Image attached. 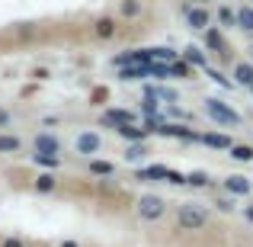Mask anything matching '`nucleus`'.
<instances>
[{"instance_id": "obj_9", "label": "nucleus", "mask_w": 253, "mask_h": 247, "mask_svg": "<svg viewBox=\"0 0 253 247\" xmlns=\"http://www.w3.org/2000/svg\"><path fill=\"white\" fill-rule=\"evenodd\" d=\"M36 151L39 154H61V142L55 135H36Z\"/></svg>"}, {"instance_id": "obj_34", "label": "nucleus", "mask_w": 253, "mask_h": 247, "mask_svg": "<svg viewBox=\"0 0 253 247\" xmlns=\"http://www.w3.org/2000/svg\"><path fill=\"white\" fill-rule=\"evenodd\" d=\"M6 125H10V112L0 109V129H6Z\"/></svg>"}, {"instance_id": "obj_22", "label": "nucleus", "mask_w": 253, "mask_h": 247, "mask_svg": "<svg viewBox=\"0 0 253 247\" xmlns=\"http://www.w3.org/2000/svg\"><path fill=\"white\" fill-rule=\"evenodd\" d=\"M231 157L241 161V164H247V161H253V148L250 145H231Z\"/></svg>"}, {"instance_id": "obj_37", "label": "nucleus", "mask_w": 253, "mask_h": 247, "mask_svg": "<svg viewBox=\"0 0 253 247\" xmlns=\"http://www.w3.org/2000/svg\"><path fill=\"white\" fill-rule=\"evenodd\" d=\"M61 247H77V241H61Z\"/></svg>"}, {"instance_id": "obj_38", "label": "nucleus", "mask_w": 253, "mask_h": 247, "mask_svg": "<svg viewBox=\"0 0 253 247\" xmlns=\"http://www.w3.org/2000/svg\"><path fill=\"white\" fill-rule=\"evenodd\" d=\"M196 3H199V6H205V3H209V0H196Z\"/></svg>"}, {"instance_id": "obj_4", "label": "nucleus", "mask_w": 253, "mask_h": 247, "mask_svg": "<svg viewBox=\"0 0 253 247\" xmlns=\"http://www.w3.org/2000/svg\"><path fill=\"white\" fill-rule=\"evenodd\" d=\"M183 13H186V23H189L192 29H199V32H205L211 26V13L205 10V6H189V3H186Z\"/></svg>"}, {"instance_id": "obj_36", "label": "nucleus", "mask_w": 253, "mask_h": 247, "mask_svg": "<svg viewBox=\"0 0 253 247\" xmlns=\"http://www.w3.org/2000/svg\"><path fill=\"white\" fill-rule=\"evenodd\" d=\"M244 215H247V222H253V205H247V209H244Z\"/></svg>"}, {"instance_id": "obj_19", "label": "nucleus", "mask_w": 253, "mask_h": 247, "mask_svg": "<svg viewBox=\"0 0 253 247\" xmlns=\"http://www.w3.org/2000/svg\"><path fill=\"white\" fill-rule=\"evenodd\" d=\"M23 148V142H19L16 135H0V154H13V151Z\"/></svg>"}, {"instance_id": "obj_18", "label": "nucleus", "mask_w": 253, "mask_h": 247, "mask_svg": "<svg viewBox=\"0 0 253 247\" xmlns=\"http://www.w3.org/2000/svg\"><path fill=\"white\" fill-rule=\"evenodd\" d=\"M96 36L99 39H112V36H116V19H112V16L96 19Z\"/></svg>"}, {"instance_id": "obj_29", "label": "nucleus", "mask_w": 253, "mask_h": 247, "mask_svg": "<svg viewBox=\"0 0 253 247\" xmlns=\"http://www.w3.org/2000/svg\"><path fill=\"white\" fill-rule=\"evenodd\" d=\"M218 23H221L224 29H231V26H237V13L231 10V6H221V10H218Z\"/></svg>"}, {"instance_id": "obj_23", "label": "nucleus", "mask_w": 253, "mask_h": 247, "mask_svg": "<svg viewBox=\"0 0 253 247\" xmlns=\"http://www.w3.org/2000/svg\"><path fill=\"white\" fill-rule=\"evenodd\" d=\"M148 51H151V61H167V64L176 61V51H173V49H164V45H161V49H148Z\"/></svg>"}, {"instance_id": "obj_16", "label": "nucleus", "mask_w": 253, "mask_h": 247, "mask_svg": "<svg viewBox=\"0 0 253 247\" xmlns=\"http://www.w3.org/2000/svg\"><path fill=\"white\" fill-rule=\"evenodd\" d=\"M170 68H173V77H179V81H189V77H192V71H196L189 61H186V58H176V61H173Z\"/></svg>"}, {"instance_id": "obj_8", "label": "nucleus", "mask_w": 253, "mask_h": 247, "mask_svg": "<svg viewBox=\"0 0 253 247\" xmlns=\"http://www.w3.org/2000/svg\"><path fill=\"white\" fill-rule=\"evenodd\" d=\"M116 135H122L125 142H144V138H148L151 132L144 129V125H135V122H125L122 129H116Z\"/></svg>"}, {"instance_id": "obj_7", "label": "nucleus", "mask_w": 253, "mask_h": 247, "mask_svg": "<svg viewBox=\"0 0 253 247\" xmlns=\"http://www.w3.org/2000/svg\"><path fill=\"white\" fill-rule=\"evenodd\" d=\"M224 193H228V196H247L250 193V180L241 177V173H231V177L224 180Z\"/></svg>"}, {"instance_id": "obj_17", "label": "nucleus", "mask_w": 253, "mask_h": 247, "mask_svg": "<svg viewBox=\"0 0 253 247\" xmlns=\"http://www.w3.org/2000/svg\"><path fill=\"white\" fill-rule=\"evenodd\" d=\"M144 97H154V99H167V103H176V90H170V87H148V90H144Z\"/></svg>"}, {"instance_id": "obj_26", "label": "nucleus", "mask_w": 253, "mask_h": 247, "mask_svg": "<svg viewBox=\"0 0 253 247\" xmlns=\"http://www.w3.org/2000/svg\"><path fill=\"white\" fill-rule=\"evenodd\" d=\"M90 173H96V177H112L116 167H112L109 161H90Z\"/></svg>"}, {"instance_id": "obj_1", "label": "nucleus", "mask_w": 253, "mask_h": 247, "mask_svg": "<svg viewBox=\"0 0 253 247\" xmlns=\"http://www.w3.org/2000/svg\"><path fill=\"white\" fill-rule=\"evenodd\" d=\"M205 222H209L205 205H199V202H183V205H179V212H176V225H179V228L199 231V228H205Z\"/></svg>"}, {"instance_id": "obj_2", "label": "nucleus", "mask_w": 253, "mask_h": 247, "mask_svg": "<svg viewBox=\"0 0 253 247\" xmlns=\"http://www.w3.org/2000/svg\"><path fill=\"white\" fill-rule=\"evenodd\" d=\"M205 116L218 125H228V129H237V125L244 122L241 112H234L228 103H221V99H205Z\"/></svg>"}, {"instance_id": "obj_39", "label": "nucleus", "mask_w": 253, "mask_h": 247, "mask_svg": "<svg viewBox=\"0 0 253 247\" xmlns=\"http://www.w3.org/2000/svg\"><path fill=\"white\" fill-rule=\"evenodd\" d=\"M250 93H253V87H250Z\"/></svg>"}, {"instance_id": "obj_24", "label": "nucleus", "mask_w": 253, "mask_h": 247, "mask_svg": "<svg viewBox=\"0 0 253 247\" xmlns=\"http://www.w3.org/2000/svg\"><path fill=\"white\" fill-rule=\"evenodd\" d=\"M32 161H36L39 167H48V170H55V167L61 164V154H39V151H36V154H32Z\"/></svg>"}, {"instance_id": "obj_25", "label": "nucleus", "mask_w": 253, "mask_h": 247, "mask_svg": "<svg viewBox=\"0 0 253 247\" xmlns=\"http://www.w3.org/2000/svg\"><path fill=\"white\" fill-rule=\"evenodd\" d=\"M144 154H148V148H144L141 142H128V148H125V161H141Z\"/></svg>"}, {"instance_id": "obj_32", "label": "nucleus", "mask_w": 253, "mask_h": 247, "mask_svg": "<svg viewBox=\"0 0 253 247\" xmlns=\"http://www.w3.org/2000/svg\"><path fill=\"white\" fill-rule=\"evenodd\" d=\"M205 74H209V77H211V81H215V84H221V87H231V81H228V77H224V74H218V71L205 68Z\"/></svg>"}, {"instance_id": "obj_13", "label": "nucleus", "mask_w": 253, "mask_h": 247, "mask_svg": "<svg viewBox=\"0 0 253 247\" xmlns=\"http://www.w3.org/2000/svg\"><path fill=\"white\" fill-rule=\"evenodd\" d=\"M119 77L122 81H141V77H148V64H125V68H119Z\"/></svg>"}, {"instance_id": "obj_21", "label": "nucleus", "mask_w": 253, "mask_h": 247, "mask_svg": "<svg viewBox=\"0 0 253 247\" xmlns=\"http://www.w3.org/2000/svg\"><path fill=\"white\" fill-rule=\"evenodd\" d=\"M55 186H58L55 173H39V177H36V190H39V193H51Z\"/></svg>"}, {"instance_id": "obj_31", "label": "nucleus", "mask_w": 253, "mask_h": 247, "mask_svg": "<svg viewBox=\"0 0 253 247\" xmlns=\"http://www.w3.org/2000/svg\"><path fill=\"white\" fill-rule=\"evenodd\" d=\"M141 112H144V116H157V99H154V97H144Z\"/></svg>"}, {"instance_id": "obj_5", "label": "nucleus", "mask_w": 253, "mask_h": 247, "mask_svg": "<svg viewBox=\"0 0 253 247\" xmlns=\"http://www.w3.org/2000/svg\"><path fill=\"white\" fill-rule=\"evenodd\" d=\"M99 122H103L106 129H112V132H116V129H122L125 122H135V112H128V109H106Z\"/></svg>"}, {"instance_id": "obj_11", "label": "nucleus", "mask_w": 253, "mask_h": 247, "mask_svg": "<svg viewBox=\"0 0 253 247\" xmlns=\"http://www.w3.org/2000/svg\"><path fill=\"white\" fill-rule=\"evenodd\" d=\"M179 58H186V61H189L192 68H209V58H205V51L199 49V45H186Z\"/></svg>"}, {"instance_id": "obj_33", "label": "nucleus", "mask_w": 253, "mask_h": 247, "mask_svg": "<svg viewBox=\"0 0 253 247\" xmlns=\"http://www.w3.org/2000/svg\"><path fill=\"white\" fill-rule=\"evenodd\" d=\"M215 205H218L221 212H234V196H231V199H228V196H221V199H218Z\"/></svg>"}, {"instance_id": "obj_30", "label": "nucleus", "mask_w": 253, "mask_h": 247, "mask_svg": "<svg viewBox=\"0 0 253 247\" xmlns=\"http://www.w3.org/2000/svg\"><path fill=\"white\" fill-rule=\"evenodd\" d=\"M186 183H189V186H199V190H202V186H209V173L196 170V173H189V177H186Z\"/></svg>"}, {"instance_id": "obj_15", "label": "nucleus", "mask_w": 253, "mask_h": 247, "mask_svg": "<svg viewBox=\"0 0 253 247\" xmlns=\"http://www.w3.org/2000/svg\"><path fill=\"white\" fill-rule=\"evenodd\" d=\"M205 49H209V51H224V39H221V32L211 29V26L205 29Z\"/></svg>"}, {"instance_id": "obj_35", "label": "nucleus", "mask_w": 253, "mask_h": 247, "mask_svg": "<svg viewBox=\"0 0 253 247\" xmlns=\"http://www.w3.org/2000/svg\"><path fill=\"white\" fill-rule=\"evenodd\" d=\"M3 247H26V244L19 241V238H6V241H3Z\"/></svg>"}, {"instance_id": "obj_27", "label": "nucleus", "mask_w": 253, "mask_h": 247, "mask_svg": "<svg viewBox=\"0 0 253 247\" xmlns=\"http://www.w3.org/2000/svg\"><path fill=\"white\" fill-rule=\"evenodd\" d=\"M237 26H241V29H247V32H253V6L237 10Z\"/></svg>"}, {"instance_id": "obj_3", "label": "nucleus", "mask_w": 253, "mask_h": 247, "mask_svg": "<svg viewBox=\"0 0 253 247\" xmlns=\"http://www.w3.org/2000/svg\"><path fill=\"white\" fill-rule=\"evenodd\" d=\"M164 212H167V202H164L161 196H141L138 199V215H141L144 222H157Z\"/></svg>"}, {"instance_id": "obj_10", "label": "nucleus", "mask_w": 253, "mask_h": 247, "mask_svg": "<svg viewBox=\"0 0 253 247\" xmlns=\"http://www.w3.org/2000/svg\"><path fill=\"white\" fill-rule=\"evenodd\" d=\"M199 142L209 145V148H218V151H231V138L228 135H218V132H205V135H199Z\"/></svg>"}, {"instance_id": "obj_14", "label": "nucleus", "mask_w": 253, "mask_h": 247, "mask_svg": "<svg viewBox=\"0 0 253 247\" xmlns=\"http://www.w3.org/2000/svg\"><path fill=\"white\" fill-rule=\"evenodd\" d=\"M170 167H164V164H154V167H148V170H138V180H170Z\"/></svg>"}, {"instance_id": "obj_20", "label": "nucleus", "mask_w": 253, "mask_h": 247, "mask_svg": "<svg viewBox=\"0 0 253 247\" xmlns=\"http://www.w3.org/2000/svg\"><path fill=\"white\" fill-rule=\"evenodd\" d=\"M148 77H173V68L167 61H151L148 64Z\"/></svg>"}, {"instance_id": "obj_6", "label": "nucleus", "mask_w": 253, "mask_h": 247, "mask_svg": "<svg viewBox=\"0 0 253 247\" xmlns=\"http://www.w3.org/2000/svg\"><path fill=\"white\" fill-rule=\"evenodd\" d=\"M99 148H103V138H99L96 132H84V135H77V154H96Z\"/></svg>"}, {"instance_id": "obj_12", "label": "nucleus", "mask_w": 253, "mask_h": 247, "mask_svg": "<svg viewBox=\"0 0 253 247\" xmlns=\"http://www.w3.org/2000/svg\"><path fill=\"white\" fill-rule=\"evenodd\" d=\"M234 84H241V87H253V64H250V61L234 64Z\"/></svg>"}, {"instance_id": "obj_28", "label": "nucleus", "mask_w": 253, "mask_h": 247, "mask_svg": "<svg viewBox=\"0 0 253 247\" xmlns=\"http://www.w3.org/2000/svg\"><path fill=\"white\" fill-rule=\"evenodd\" d=\"M119 13L128 16V19H135L138 13H141V3H138V0H122V3H119Z\"/></svg>"}]
</instances>
